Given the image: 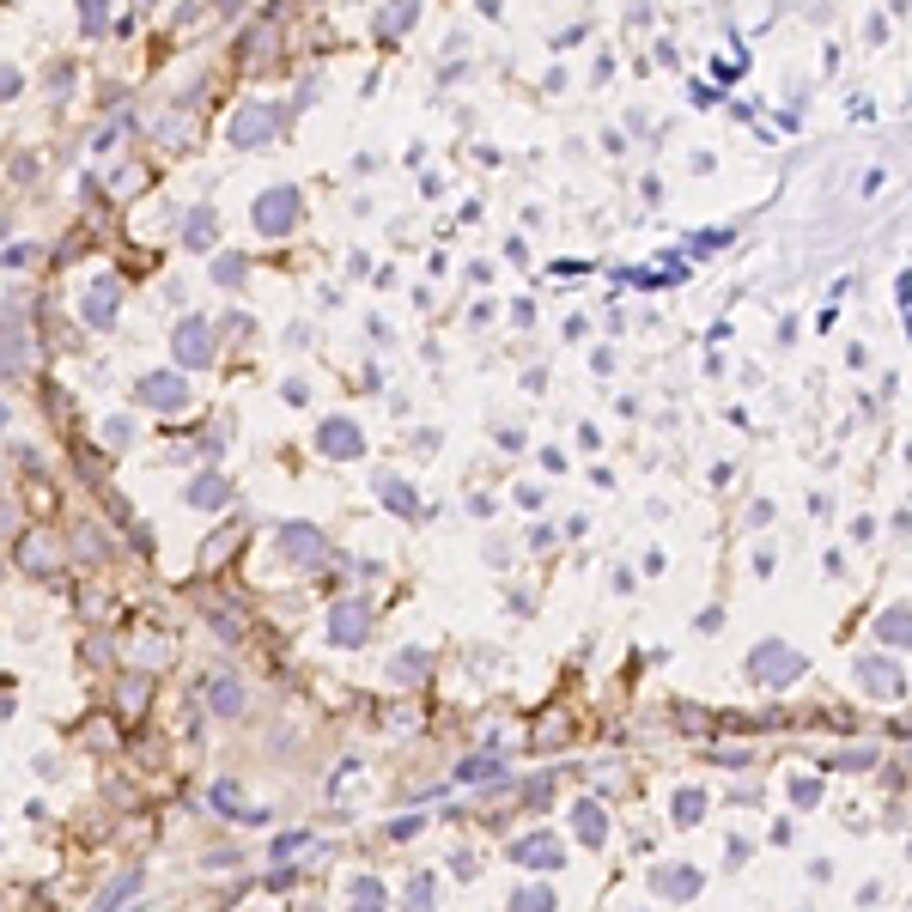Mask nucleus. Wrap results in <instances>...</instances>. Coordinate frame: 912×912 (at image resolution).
Segmentation results:
<instances>
[{"label": "nucleus", "mask_w": 912, "mask_h": 912, "mask_svg": "<svg viewBox=\"0 0 912 912\" xmlns=\"http://www.w3.org/2000/svg\"><path fill=\"white\" fill-rule=\"evenodd\" d=\"M292 225H298V189H268L256 201V232L262 238H286Z\"/></svg>", "instance_id": "nucleus-1"}, {"label": "nucleus", "mask_w": 912, "mask_h": 912, "mask_svg": "<svg viewBox=\"0 0 912 912\" xmlns=\"http://www.w3.org/2000/svg\"><path fill=\"white\" fill-rule=\"evenodd\" d=\"M748 669H754L760 681H797V675H803V657H797L791 645H760V651L748 657Z\"/></svg>", "instance_id": "nucleus-2"}, {"label": "nucleus", "mask_w": 912, "mask_h": 912, "mask_svg": "<svg viewBox=\"0 0 912 912\" xmlns=\"http://www.w3.org/2000/svg\"><path fill=\"white\" fill-rule=\"evenodd\" d=\"M511 858H517V864L548 870V864H560V846H554V840H517V846H511Z\"/></svg>", "instance_id": "nucleus-3"}, {"label": "nucleus", "mask_w": 912, "mask_h": 912, "mask_svg": "<svg viewBox=\"0 0 912 912\" xmlns=\"http://www.w3.org/2000/svg\"><path fill=\"white\" fill-rule=\"evenodd\" d=\"M882 663H888V657H864V669H858V675H864V688L894 694V688H900V675H894V669H882Z\"/></svg>", "instance_id": "nucleus-4"}, {"label": "nucleus", "mask_w": 912, "mask_h": 912, "mask_svg": "<svg viewBox=\"0 0 912 912\" xmlns=\"http://www.w3.org/2000/svg\"><path fill=\"white\" fill-rule=\"evenodd\" d=\"M262 122H274V116H268V110H244V116H238V128H232V140H238V146H256V140L268 134Z\"/></svg>", "instance_id": "nucleus-5"}, {"label": "nucleus", "mask_w": 912, "mask_h": 912, "mask_svg": "<svg viewBox=\"0 0 912 912\" xmlns=\"http://www.w3.org/2000/svg\"><path fill=\"white\" fill-rule=\"evenodd\" d=\"M317 444H323L329 456H347V450H359V438H353L347 426H323V438H317Z\"/></svg>", "instance_id": "nucleus-6"}, {"label": "nucleus", "mask_w": 912, "mask_h": 912, "mask_svg": "<svg viewBox=\"0 0 912 912\" xmlns=\"http://www.w3.org/2000/svg\"><path fill=\"white\" fill-rule=\"evenodd\" d=\"M882 633H888V639H906V645H912V602H906V608H888Z\"/></svg>", "instance_id": "nucleus-7"}, {"label": "nucleus", "mask_w": 912, "mask_h": 912, "mask_svg": "<svg viewBox=\"0 0 912 912\" xmlns=\"http://www.w3.org/2000/svg\"><path fill=\"white\" fill-rule=\"evenodd\" d=\"M657 888H663V894H694L700 876H694V870H669V876H657Z\"/></svg>", "instance_id": "nucleus-8"}, {"label": "nucleus", "mask_w": 912, "mask_h": 912, "mask_svg": "<svg viewBox=\"0 0 912 912\" xmlns=\"http://www.w3.org/2000/svg\"><path fill=\"white\" fill-rule=\"evenodd\" d=\"M146 396H152V402H171V408H177V402H183V384H165V377H152V384H146Z\"/></svg>", "instance_id": "nucleus-9"}, {"label": "nucleus", "mask_w": 912, "mask_h": 912, "mask_svg": "<svg viewBox=\"0 0 912 912\" xmlns=\"http://www.w3.org/2000/svg\"><path fill=\"white\" fill-rule=\"evenodd\" d=\"M353 615H359V608H341V621H335V639H341V645L359 639V621H353Z\"/></svg>", "instance_id": "nucleus-10"}, {"label": "nucleus", "mask_w": 912, "mask_h": 912, "mask_svg": "<svg viewBox=\"0 0 912 912\" xmlns=\"http://www.w3.org/2000/svg\"><path fill=\"white\" fill-rule=\"evenodd\" d=\"M80 19H86V31H98L104 25V0H80Z\"/></svg>", "instance_id": "nucleus-11"}, {"label": "nucleus", "mask_w": 912, "mask_h": 912, "mask_svg": "<svg viewBox=\"0 0 912 912\" xmlns=\"http://www.w3.org/2000/svg\"><path fill=\"white\" fill-rule=\"evenodd\" d=\"M177 347H183V359H201V353H207V341H201L195 329H183V341H177Z\"/></svg>", "instance_id": "nucleus-12"}]
</instances>
